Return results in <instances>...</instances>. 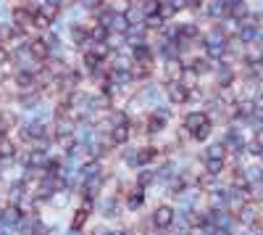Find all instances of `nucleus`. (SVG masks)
<instances>
[{"mask_svg":"<svg viewBox=\"0 0 263 235\" xmlns=\"http://www.w3.org/2000/svg\"><path fill=\"white\" fill-rule=\"evenodd\" d=\"M121 158H124V164H129V166H137V148H129V146H124V148H121Z\"/></svg>","mask_w":263,"mask_h":235,"instance_id":"20","label":"nucleus"},{"mask_svg":"<svg viewBox=\"0 0 263 235\" xmlns=\"http://www.w3.org/2000/svg\"><path fill=\"white\" fill-rule=\"evenodd\" d=\"M27 48H29V53H32L37 61H48V58L53 56L45 40H29V42H27Z\"/></svg>","mask_w":263,"mask_h":235,"instance_id":"8","label":"nucleus"},{"mask_svg":"<svg viewBox=\"0 0 263 235\" xmlns=\"http://www.w3.org/2000/svg\"><path fill=\"white\" fill-rule=\"evenodd\" d=\"M142 203H145L142 191H132V193H127V209H129V211H140Z\"/></svg>","mask_w":263,"mask_h":235,"instance_id":"13","label":"nucleus"},{"mask_svg":"<svg viewBox=\"0 0 263 235\" xmlns=\"http://www.w3.org/2000/svg\"><path fill=\"white\" fill-rule=\"evenodd\" d=\"M16 66H11V61L8 64H0V82H8V79H13L16 77Z\"/></svg>","mask_w":263,"mask_h":235,"instance_id":"19","label":"nucleus"},{"mask_svg":"<svg viewBox=\"0 0 263 235\" xmlns=\"http://www.w3.org/2000/svg\"><path fill=\"white\" fill-rule=\"evenodd\" d=\"M205 158H224V146H221V143H213V146L208 148Z\"/></svg>","mask_w":263,"mask_h":235,"instance_id":"23","label":"nucleus"},{"mask_svg":"<svg viewBox=\"0 0 263 235\" xmlns=\"http://www.w3.org/2000/svg\"><path fill=\"white\" fill-rule=\"evenodd\" d=\"M153 183H156V172H153V169H142L140 174H137V185H140V188L153 185Z\"/></svg>","mask_w":263,"mask_h":235,"instance_id":"18","label":"nucleus"},{"mask_svg":"<svg viewBox=\"0 0 263 235\" xmlns=\"http://www.w3.org/2000/svg\"><path fill=\"white\" fill-rule=\"evenodd\" d=\"M142 3L145 0H129V5H140V8H142Z\"/></svg>","mask_w":263,"mask_h":235,"instance_id":"28","label":"nucleus"},{"mask_svg":"<svg viewBox=\"0 0 263 235\" xmlns=\"http://www.w3.org/2000/svg\"><path fill=\"white\" fill-rule=\"evenodd\" d=\"M16 146H13L11 138H0V158H16Z\"/></svg>","mask_w":263,"mask_h":235,"instance_id":"14","label":"nucleus"},{"mask_svg":"<svg viewBox=\"0 0 263 235\" xmlns=\"http://www.w3.org/2000/svg\"><path fill=\"white\" fill-rule=\"evenodd\" d=\"M205 122H211V117H208L205 111H190V114H184V119H182V130L195 132V130H200Z\"/></svg>","mask_w":263,"mask_h":235,"instance_id":"5","label":"nucleus"},{"mask_svg":"<svg viewBox=\"0 0 263 235\" xmlns=\"http://www.w3.org/2000/svg\"><path fill=\"white\" fill-rule=\"evenodd\" d=\"M184 69H187V66H182L179 61H176V58L166 61V82H182Z\"/></svg>","mask_w":263,"mask_h":235,"instance_id":"10","label":"nucleus"},{"mask_svg":"<svg viewBox=\"0 0 263 235\" xmlns=\"http://www.w3.org/2000/svg\"><path fill=\"white\" fill-rule=\"evenodd\" d=\"M156 156H158V148H153V146L137 148V166H148Z\"/></svg>","mask_w":263,"mask_h":235,"instance_id":"12","label":"nucleus"},{"mask_svg":"<svg viewBox=\"0 0 263 235\" xmlns=\"http://www.w3.org/2000/svg\"><path fill=\"white\" fill-rule=\"evenodd\" d=\"M176 13V8L171 5V0H158V16L164 19V21H168Z\"/></svg>","mask_w":263,"mask_h":235,"instance_id":"17","label":"nucleus"},{"mask_svg":"<svg viewBox=\"0 0 263 235\" xmlns=\"http://www.w3.org/2000/svg\"><path fill=\"white\" fill-rule=\"evenodd\" d=\"M8 58H11V53H8V48H5L3 42H0V64H8Z\"/></svg>","mask_w":263,"mask_h":235,"instance_id":"26","label":"nucleus"},{"mask_svg":"<svg viewBox=\"0 0 263 235\" xmlns=\"http://www.w3.org/2000/svg\"><path fill=\"white\" fill-rule=\"evenodd\" d=\"M211 130H213V124H211V122H205L203 127H200V130H195V132H192V138H195L197 143H203V140H208V138H211Z\"/></svg>","mask_w":263,"mask_h":235,"instance_id":"21","label":"nucleus"},{"mask_svg":"<svg viewBox=\"0 0 263 235\" xmlns=\"http://www.w3.org/2000/svg\"><path fill=\"white\" fill-rule=\"evenodd\" d=\"M113 143L116 146H124V143L129 140V135H132V130H129V124H119V127H113Z\"/></svg>","mask_w":263,"mask_h":235,"instance_id":"16","label":"nucleus"},{"mask_svg":"<svg viewBox=\"0 0 263 235\" xmlns=\"http://www.w3.org/2000/svg\"><path fill=\"white\" fill-rule=\"evenodd\" d=\"M98 209H100V214H103L105 219H113V217L121 214V203H119L116 196H108V198L98 201Z\"/></svg>","mask_w":263,"mask_h":235,"instance_id":"6","label":"nucleus"},{"mask_svg":"<svg viewBox=\"0 0 263 235\" xmlns=\"http://www.w3.org/2000/svg\"><path fill=\"white\" fill-rule=\"evenodd\" d=\"M13 24L19 29H32L34 27V11L29 8V5H19V8H13Z\"/></svg>","mask_w":263,"mask_h":235,"instance_id":"4","label":"nucleus"},{"mask_svg":"<svg viewBox=\"0 0 263 235\" xmlns=\"http://www.w3.org/2000/svg\"><path fill=\"white\" fill-rule=\"evenodd\" d=\"M239 222H242L245 227H253L255 222H258V209H255L253 203H245V206L239 209Z\"/></svg>","mask_w":263,"mask_h":235,"instance_id":"11","label":"nucleus"},{"mask_svg":"<svg viewBox=\"0 0 263 235\" xmlns=\"http://www.w3.org/2000/svg\"><path fill=\"white\" fill-rule=\"evenodd\" d=\"M50 203H53V206H66V203H68V193H56L50 198Z\"/></svg>","mask_w":263,"mask_h":235,"instance_id":"25","label":"nucleus"},{"mask_svg":"<svg viewBox=\"0 0 263 235\" xmlns=\"http://www.w3.org/2000/svg\"><path fill=\"white\" fill-rule=\"evenodd\" d=\"M164 93L168 95V101L176 103V106H182V103L190 101V87H184L182 82H166Z\"/></svg>","mask_w":263,"mask_h":235,"instance_id":"1","label":"nucleus"},{"mask_svg":"<svg viewBox=\"0 0 263 235\" xmlns=\"http://www.w3.org/2000/svg\"><path fill=\"white\" fill-rule=\"evenodd\" d=\"M84 222H87V209H76L74 211V219H71V230H79Z\"/></svg>","mask_w":263,"mask_h":235,"instance_id":"22","label":"nucleus"},{"mask_svg":"<svg viewBox=\"0 0 263 235\" xmlns=\"http://www.w3.org/2000/svg\"><path fill=\"white\" fill-rule=\"evenodd\" d=\"M174 219H176L174 209H171V206H166V203H161V206L153 211V225H156L158 230H168V227L174 225Z\"/></svg>","mask_w":263,"mask_h":235,"instance_id":"2","label":"nucleus"},{"mask_svg":"<svg viewBox=\"0 0 263 235\" xmlns=\"http://www.w3.org/2000/svg\"><path fill=\"white\" fill-rule=\"evenodd\" d=\"M253 117L258 119V122L263 124V106H255V111H253Z\"/></svg>","mask_w":263,"mask_h":235,"instance_id":"27","label":"nucleus"},{"mask_svg":"<svg viewBox=\"0 0 263 235\" xmlns=\"http://www.w3.org/2000/svg\"><path fill=\"white\" fill-rule=\"evenodd\" d=\"M231 79H234V74H231V69H221V72H219V85H221V87H227Z\"/></svg>","mask_w":263,"mask_h":235,"instance_id":"24","label":"nucleus"},{"mask_svg":"<svg viewBox=\"0 0 263 235\" xmlns=\"http://www.w3.org/2000/svg\"><path fill=\"white\" fill-rule=\"evenodd\" d=\"M21 206H16V203H11L8 209H3V214H0V225L5 227V230H16V227L21 225Z\"/></svg>","mask_w":263,"mask_h":235,"instance_id":"3","label":"nucleus"},{"mask_svg":"<svg viewBox=\"0 0 263 235\" xmlns=\"http://www.w3.org/2000/svg\"><path fill=\"white\" fill-rule=\"evenodd\" d=\"M224 158H205V174H211V177H219L224 172Z\"/></svg>","mask_w":263,"mask_h":235,"instance_id":"15","label":"nucleus"},{"mask_svg":"<svg viewBox=\"0 0 263 235\" xmlns=\"http://www.w3.org/2000/svg\"><path fill=\"white\" fill-rule=\"evenodd\" d=\"M164 130H166V117H161L158 111H153L150 117H148V122H145V132L158 135V132H164Z\"/></svg>","mask_w":263,"mask_h":235,"instance_id":"9","label":"nucleus"},{"mask_svg":"<svg viewBox=\"0 0 263 235\" xmlns=\"http://www.w3.org/2000/svg\"><path fill=\"white\" fill-rule=\"evenodd\" d=\"M68 32H71V42L76 45V48H84L87 50L90 48V27H82V24H74L71 29H68Z\"/></svg>","mask_w":263,"mask_h":235,"instance_id":"7","label":"nucleus"},{"mask_svg":"<svg viewBox=\"0 0 263 235\" xmlns=\"http://www.w3.org/2000/svg\"><path fill=\"white\" fill-rule=\"evenodd\" d=\"M0 235H5V233H0Z\"/></svg>","mask_w":263,"mask_h":235,"instance_id":"29","label":"nucleus"}]
</instances>
